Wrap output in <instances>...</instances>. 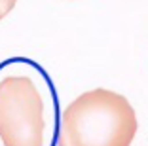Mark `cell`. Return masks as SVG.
<instances>
[{"label": "cell", "mask_w": 148, "mask_h": 146, "mask_svg": "<svg viewBox=\"0 0 148 146\" xmlns=\"http://www.w3.org/2000/svg\"><path fill=\"white\" fill-rule=\"evenodd\" d=\"M137 116L131 103L110 89L82 93L65 108L57 146H131Z\"/></svg>", "instance_id": "1"}, {"label": "cell", "mask_w": 148, "mask_h": 146, "mask_svg": "<svg viewBox=\"0 0 148 146\" xmlns=\"http://www.w3.org/2000/svg\"><path fill=\"white\" fill-rule=\"evenodd\" d=\"M44 99L29 76L0 84V137L4 146H44Z\"/></svg>", "instance_id": "2"}]
</instances>
